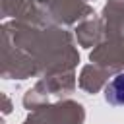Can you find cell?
Wrapping results in <instances>:
<instances>
[{
	"label": "cell",
	"mask_w": 124,
	"mask_h": 124,
	"mask_svg": "<svg viewBox=\"0 0 124 124\" xmlns=\"http://www.w3.org/2000/svg\"><path fill=\"white\" fill-rule=\"evenodd\" d=\"M105 99L112 107H124V72L112 76L105 87Z\"/></svg>",
	"instance_id": "6da1fadb"
}]
</instances>
